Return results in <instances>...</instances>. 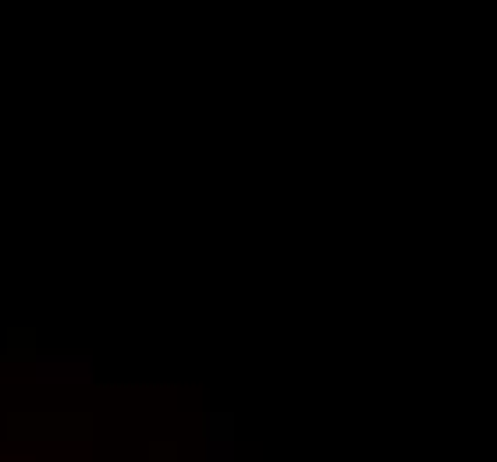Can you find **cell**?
Here are the masks:
<instances>
[{
    "mask_svg": "<svg viewBox=\"0 0 497 462\" xmlns=\"http://www.w3.org/2000/svg\"><path fill=\"white\" fill-rule=\"evenodd\" d=\"M93 377V363L82 359V356H46V359H36V381L43 384H68V381H89Z\"/></svg>",
    "mask_w": 497,
    "mask_h": 462,
    "instance_id": "obj_1",
    "label": "cell"
}]
</instances>
